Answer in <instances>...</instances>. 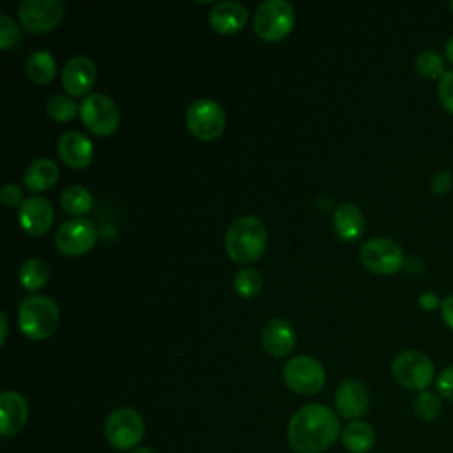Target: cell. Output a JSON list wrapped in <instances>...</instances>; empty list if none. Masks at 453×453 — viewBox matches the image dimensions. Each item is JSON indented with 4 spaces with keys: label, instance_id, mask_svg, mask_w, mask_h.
Wrapping results in <instances>:
<instances>
[{
    "label": "cell",
    "instance_id": "6da1fadb",
    "mask_svg": "<svg viewBox=\"0 0 453 453\" xmlns=\"http://www.w3.org/2000/svg\"><path fill=\"white\" fill-rule=\"evenodd\" d=\"M288 442L297 453H322L340 435L338 416L322 403L297 409L288 421Z\"/></svg>",
    "mask_w": 453,
    "mask_h": 453
},
{
    "label": "cell",
    "instance_id": "7a4b0ae2",
    "mask_svg": "<svg viewBox=\"0 0 453 453\" xmlns=\"http://www.w3.org/2000/svg\"><path fill=\"white\" fill-rule=\"evenodd\" d=\"M267 246L265 225L251 216H241L230 223L225 234V250L237 264H251L260 258Z\"/></svg>",
    "mask_w": 453,
    "mask_h": 453
},
{
    "label": "cell",
    "instance_id": "3957f363",
    "mask_svg": "<svg viewBox=\"0 0 453 453\" xmlns=\"http://www.w3.org/2000/svg\"><path fill=\"white\" fill-rule=\"evenodd\" d=\"M58 320V306L48 296H27L18 306V326L30 340L50 338L57 331Z\"/></svg>",
    "mask_w": 453,
    "mask_h": 453
},
{
    "label": "cell",
    "instance_id": "277c9868",
    "mask_svg": "<svg viewBox=\"0 0 453 453\" xmlns=\"http://www.w3.org/2000/svg\"><path fill=\"white\" fill-rule=\"evenodd\" d=\"M296 23V11L285 0H264L258 4L253 18L255 34L267 41L276 42L290 34Z\"/></svg>",
    "mask_w": 453,
    "mask_h": 453
},
{
    "label": "cell",
    "instance_id": "5b68a950",
    "mask_svg": "<svg viewBox=\"0 0 453 453\" xmlns=\"http://www.w3.org/2000/svg\"><path fill=\"white\" fill-rule=\"evenodd\" d=\"M391 373L400 386L407 389L425 391L432 384L435 370L432 359L425 352L407 349L395 356L391 363Z\"/></svg>",
    "mask_w": 453,
    "mask_h": 453
},
{
    "label": "cell",
    "instance_id": "8992f818",
    "mask_svg": "<svg viewBox=\"0 0 453 453\" xmlns=\"http://www.w3.org/2000/svg\"><path fill=\"white\" fill-rule=\"evenodd\" d=\"M186 126L189 133L198 140L211 142L223 133L226 126V115L216 101L209 97H198L186 110Z\"/></svg>",
    "mask_w": 453,
    "mask_h": 453
},
{
    "label": "cell",
    "instance_id": "52a82bcc",
    "mask_svg": "<svg viewBox=\"0 0 453 453\" xmlns=\"http://www.w3.org/2000/svg\"><path fill=\"white\" fill-rule=\"evenodd\" d=\"M361 264L375 274H395L402 269L405 255L402 246L389 237H372L359 250Z\"/></svg>",
    "mask_w": 453,
    "mask_h": 453
},
{
    "label": "cell",
    "instance_id": "ba28073f",
    "mask_svg": "<svg viewBox=\"0 0 453 453\" xmlns=\"http://www.w3.org/2000/svg\"><path fill=\"white\" fill-rule=\"evenodd\" d=\"M143 419L131 407L115 409L113 412H110L104 423V434L108 442L120 451L136 448L143 439Z\"/></svg>",
    "mask_w": 453,
    "mask_h": 453
},
{
    "label": "cell",
    "instance_id": "9c48e42d",
    "mask_svg": "<svg viewBox=\"0 0 453 453\" xmlns=\"http://www.w3.org/2000/svg\"><path fill=\"white\" fill-rule=\"evenodd\" d=\"M283 380L294 393L315 395L326 384V370L315 357L294 356L283 366Z\"/></svg>",
    "mask_w": 453,
    "mask_h": 453
},
{
    "label": "cell",
    "instance_id": "30bf717a",
    "mask_svg": "<svg viewBox=\"0 0 453 453\" xmlns=\"http://www.w3.org/2000/svg\"><path fill=\"white\" fill-rule=\"evenodd\" d=\"M80 117L81 122L97 136L111 134L120 120L117 103L101 92L85 96L80 104Z\"/></svg>",
    "mask_w": 453,
    "mask_h": 453
},
{
    "label": "cell",
    "instance_id": "8fae6325",
    "mask_svg": "<svg viewBox=\"0 0 453 453\" xmlns=\"http://www.w3.org/2000/svg\"><path fill=\"white\" fill-rule=\"evenodd\" d=\"M65 12L60 0H23L18 7L21 27L28 34H44L55 28Z\"/></svg>",
    "mask_w": 453,
    "mask_h": 453
},
{
    "label": "cell",
    "instance_id": "7c38bea8",
    "mask_svg": "<svg viewBox=\"0 0 453 453\" xmlns=\"http://www.w3.org/2000/svg\"><path fill=\"white\" fill-rule=\"evenodd\" d=\"M97 239V228L87 218H73L64 221L57 234L55 244L67 257H80L87 253Z\"/></svg>",
    "mask_w": 453,
    "mask_h": 453
},
{
    "label": "cell",
    "instance_id": "4fadbf2b",
    "mask_svg": "<svg viewBox=\"0 0 453 453\" xmlns=\"http://www.w3.org/2000/svg\"><path fill=\"white\" fill-rule=\"evenodd\" d=\"M97 80L96 64L85 55L71 57L62 69V87L71 97L85 96Z\"/></svg>",
    "mask_w": 453,
    "mask_h": 453
},
{
    "label": "cell",
    "instance_id": "5bb4252c",
    "mask_svg": "<svg viewBox=\"0 0 453 453\" xmlns=\"http://www.w3.org/2000/svg\"><path fill=\"white\" fill-rule=\"evenodd\" d=\"M55 212L50 200L42 196H28L23 200L18 211V221L21 228L30 235H41L50 230Z\"/></svg>",
    "mask_w": 453,
    "mask_h": 453
},
{
    "label": "cell",
    "instance_id": "9a60e30c",
    "mask_svg": "<svg viewBox=\"0 0 453 453\" xmlns=\"http://www.w3.org/2000/svg\"><path fill=\"white\" fill-rule=\"evenodd\" d=\"M57 152L62 163L74 170L88 166L94 159V145L80 131H65L57 142Z\"/></svg>",
    "mask_w": 453,
    "mask_h": 453
},
{
    "label": "cell",
    "instance_id": "2e32d148",
    "mask_svg": "<svg viewBox=\"0 0 453 453\" xmlns=\"http://www.w3.org/2000/svg\"><path fill=\"white\" fill-rule=\"evenodd\" d=\"M334 403L342 418L356 421L368 411V405H370L368 389L359 380H354V379L343 380L334 393Z\"/></svg>",
    "mask_w": 453,
    "mask_h": 453
},
{
    "label": "cell",
    "instance_id": "e0dca14e",
    "mask_svg": "<svg viewBox=\"0 0 453 453\" xmlns=\"http://www.w3.org/2000/svg\"><path fill=\"white\" fill-rule=\"evenodd\" d=\"M262 345L273 357H283L296 347V331L285 319H271L262 329Z\"/></svg>",
    "mask_w": 453,
    "mask_h": 453
},
{
    "label": "cell",
    "instance_id": "ac0fdd59",
    "mask_svg": "<svg viewBox=\"0 0 453 453\" xmlns=\"http://www.w3.org/2000/svg\"><path fill=\"white\" fill-rule=\"evenodd\" d=\"M248 21V9L235 0H221L209 11L211 27L225 35L242 30Z\"/></svg>",
    "mask_w": 453,
    "mask_h": 453
},
{
    "label": "cell",
    "instance_id": "d6986e66",
    "mask_svg": "<svg viewBox=\"0 0 453 453\" xmlns=\"http://www.w3.org/2000/svg\"><path fill=\"white\" fill-rule=\"evenodd\" d=\"M28 419V403L16 391L0 395V430L4 437L16 435Z\"/></svg>",
    "mask_w": 453,
    "mask_h": 453
},
{
    "label": "cell",
    "instance_id": "ffe728a7",
    "mask_svg": "<svg viewBox=\"0 0 453 453\" xmlns=\"http://www.w3.org/2000/svg\"><path fill=\"white\" fill-rule=\"evenodd\" d=\"M333 228L338 239L354 242L365 234V216L361 209L350 202H342L334 207Z\"/></svg>",
    "mask_w": 453,
    "mask_h": 453
},
{
    "label": "cell",
    "instance_id": "44dd1931",
    "mask_svg": "<svg viewBox=\"0 0 453 453\" xmlns=\"http://www.w3.org/2000/svg\"><path fill=\"white\" fill-rule=\"evenodd\" d=\"M58 180V166L55 161L39 157L32 161L23 175V184L32 191H46Z\"/></svg>",
    "mask_w": 453,
    "mask_h": 453
},
{
    "label": "cell",
    "instance_id": "7402d4cb",
    "mask_svg": "<svg viewBox=\"0 0 453 453\" xmlns=\"http://www.w3.org/2000/svg\"><path fill=\"white\" fill-rule=\"evenodd\" d=\"M25 74L30 81L37 85L50 83L57 74V62L53 55L46 50H37L30 53L25 60Z\"/></svg>",
    "mask_w": 453,
    "mask_h": 453
},
{
    "label": "cell",
    "instance_id": "603a6c76",
    "mask_svg": "<svg viewBox=\"0 0 453 453\" xmlns=\"http://www.w3.org/2000/svg\"><path fill=\"white\" fill-rule=\"evenodd\" d=\"M342 442L350 453H366L375 442L373 426L366 421H350L342 432Z\"/></svg>",
    "mask_w": 453,
    "mask_h": 453
},
{
    "label": "cell",
    "instance_id": "cb8c5ba5",
    "mask_svg": "<svg viewBox=\"0 0 453 453\" xmlns=\"http://www.w3.org/2000/svg\"><path fill=\"white\" fill-rule=\"evenodd\" d=\"M60 205L65 212H69L73 216H81L92 209L94 198L87 188L73 184V186H67L60 193Z\"/></svg>",
    "mask_w": 453,
    "mask_h": 453
},
{
    "label": "cell",
    "instance_id": "d4e9b609",
    "mask_svg": "<svg viewBox=\"0 0 453 453\" xmlns=\"http://www.w3.org/2000/svg\"><path fill=\"white\" fill-rule=\"evenodd\" d=\"M50 267L42 258H28L18 271V280L27 290H39L48 283Z\"/></svg>",
    "mask_w": 453,
    "mask_h": 453
},
{
    "label": "cell",
    "instance_id": "484cf974",
    "mask_svg": "<svg viewBox=\"0 0 453 453\" xmlns=\"http://www.w3.org/2000/svg\"><path fill=\"white\" fill-rule=\"evenodd\" d=\"M414 67H416V73L425 80H441L446 73L444 58L437 51H432V50L421 51L416 57Z\"/></svg>",
    "mask_w": 453,
    "mask_h": 453
},
{
    "label": "cell",
    "instance_id": "4316f807",
    "mask_svg": "<svg viewBox=\"0 0 453 453\" xmlns=\"http://www.w3.org/2000/svg\"><path fill=\"white\" fill-rule=\"evenodd\" d=\"M412 411L421 421H434L442 411V402L439 395L432 391H419L412 400Z\"/></svg>",
    "mask_w": 453,
    "mask_h": 453
},
{
    "label": "cell",
    "instance_id": "83f0119b",
    "mask_svg": "<svg viewBox=\"0 0 453 453\" xmlns=\"http://www.w3.org/2000/svg\"><path fill=\"white\" fill-rule=\"evenodd\" d=\"M234 288L244 299L255 297L260 292V288H262V276H260V273L257 269H253V267L239 269L235 273V276H234Z\"/></svg>",
    "mask_w": 453,
    "mask_h": 453
},
{
    "label": "cell",
    "instance_id": "f1b7e54d",
    "mask_svg": "<svg viewBox=\"0 0 453 453\" xmlns=\"http://www.w3.org/2000/svg\"><path fill=\"white\" fill-rule=\"evenodd\" d=\"M46 111L57 122H69L76 117L78 106L69 94H55L48 99Z\"/></svg>",
    "mask_w": 453,
    "mask_h": 453
},
{
    "label": "cell",
    "instance_id": "f546056e",
    "mask_svg": "<svg viewBox=\"0 0 453 453\" xmlns=\"http://www.w3.org/2000/svg\"><path fill=\"white\" fill-rule=\"evenodd\" d=\"M21 39V32L12 18L7 14H0V48L9 50L16 46Z\"/></svg>",
    "mask_w": 453,
    "mask_h": 453
},
{
    "label": "cell",
    "instance_id": "4dcf8cb0",
    "mask_svg": "<svg viewBox=\"0 0 453 453\" xmlns=\"http://www.w3.org/2000/svg\"><path fill=\"white\" fill-rule=\"evenodd\" d=\"M437 96H439L442 108L453 115V69L446 71L444 76L439 80Z\"/></svg>",
    "mask_w": 453,
    "mask_h": 453
},
{
    "label": "cell",
    "instance_id": "1f68e13d",
    "mask_svg": "<svg viewBox=\"0 0 453 453\" xmlns=\"http://www.w3.org/2000/svg\"><path fill=\"white\" fill-rule=\"evenodd\" d=\"M435 386H437V393L453 402V365L444 368L439 375H437V380H435Z\"/></svg>",
    "mask_w": 453,
    "mask_h": 453
},
{
    "label": "cell",
    "instance_id": "d6a6232c",
    "mask_svg": "<svg viewBox=\"0 0 453 453\" xmlns=\"http://www.w3.org/2000/svg\"><path fill=\"white\" fill-rule=\"evenodd\" d=\"M453 188V177L448 170H439L434 177H432V182H430V189L435 193V195H446L449 189Z\"/></svg>",
    "mask_w": 453,
    "mask_h": 453
},
{
    "label": "cell",
    "instance_id": "836d02e7",
    "mask_svg": "<svg viewBox=\"0 0 453 453\" xmlns=\"http://www.w3.org/2000/svg\"><path fill=\"white\" fill-rule=\"evenodd\" d=\"M0 198H2V202L7 205V207H14V205H21L23 203V193H21V189L16 186V184H5L4 188H2V191H0Z\"/></svg>",
    "mask_w": 453,
    "mask_h": 453
},
{
    "label": "cell",
    "instance_id": "e575fe53",
    "mask_svg": "<svg viewBox=\"0 0 453 453\" xmlns=\"http://www.w3.org/2000/svg\"><path fill=\"white\" fill-rule=\"evenodd\" d=\"M439 310H441V317H442L444 324H446L449 329H453V294L448 296V297H444V299L441 301Z\"/></svg>",
    "mask_w": 453,
    "mask_h": 453
},
{
    "label": "cell",
    "instance_id": "d590c367",
    "mask_svg": "<svg viewBox=\"0 0 453 453\" xmlns=\"http://www.w3.org/2000/svg\"><path fill=\"white\" fill-rule=\"evenodd\" d=\"M418 304H419L423 310H426V311L434 310L435 306H441V303L437 301V296H435L434 292H425V294H421L419 299H418Z\"/></svg>",
    "mask_w": 453,
    "mask_h": 453
},
{
    "label": "cell",
    "instance_id": "8d00e7d4",
    "mask_svg": "<svg viewBox=\"0 0 453 453\" xmlns=\"http://www.w3.org/2000/svg\"><path fill=\"white\" fill-rule=\"evenodd\" d=\"M0 327H2L0 345H4V343H5V338H7V315H5V311H0Z\"/></svg>",
    "mask_w": 453,
    "mask_h": 453
},
{
    "label": "cell",
    "instance_id": "74e56055",
    "mask_svg": "<svg viewBox=\"0 0 453 453\" xmlns=\"http://www.w3.org/2000/svg\"><path fill=\"white\" fill-rule=\"evenodd\" d=\"M444 57H446L448 62L453 64V35H451V37L446 41V44H444Z\"/></svg>",
    "mask_w": 453,
    "mask_h": 453
},
{
    "label": "cell",
    "instance_id": "f35d334b",
    "mask_svg": "<svg viewBox=\"0 0 453 453\" xmlns=\"http://www.w3.org/2000/svg\"><path fill=\"white\" fill-rule=\"evenodd\" d=\"M133 453H156V451H154L152 448H143V446H142V448H136Z\"/></svg>",
    "mask_w": 453,
    "mask_h": 453
},
{
    "label": "cell",
    "instance_id": "ab89813d",
    "mask_svg": "<svg viewBox=\"0 0 453 453\" xmlns=\"http://www.w3.org/2000/svg\"><path fill=\"white\" fill-rule=\"evenodd\" d=\"M449 9H451V12H453V2H451V4H449Z\"/></svg>",
    "mask_w": 453,
    "mask_h": 453
}]
</instances>
